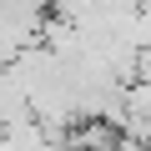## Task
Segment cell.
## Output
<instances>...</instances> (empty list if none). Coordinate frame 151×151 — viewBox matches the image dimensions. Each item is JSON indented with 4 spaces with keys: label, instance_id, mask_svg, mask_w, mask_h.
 Instances as JSON below:
<instances>
[{
    "label": "cell",
    "instance_id": "6da1fadb",
    "mask_svg": "<svg viewBox=\"0 0 151 151\" xmlns=\"http://www.w3.org/2000/svg\"><path fill=\"white\" fill-rule=\"evenodd\" d=\"M96 5H101V0H50V15H55V20H70V25H81Z\"/></svg>",
    "mask_w": 151,
    "mask_h": 151
}]
</instances>
